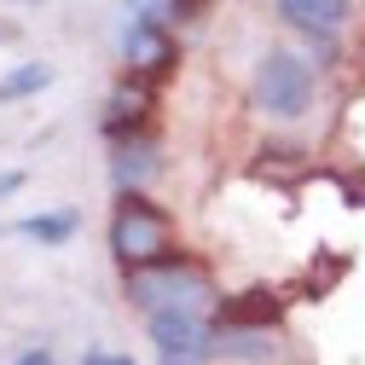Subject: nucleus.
<instances>
[{
  "instance_id": "nucleus-1",
  "label": "nucleus",
  "mask_w": 365,
  "mask_h": 365,
  "mask_svg": "<svg viewBox=\"0 0 365 365\" xmlns=\"http://www.w3.org/2000/svg\"><path fill=\"white\" fill-rule=\"evenodd\" d=\"M168 238H174V220L140 186H128L116 197V209H110V255H116V267L140 272L151 261H168Z\"/></svg>"
},
{
  "instance_id": "nucleus-2",
  "label": "nucleus",
  "mask_w": 365,
  "mask_h": 365,
  "mask_svg": "<svg viewBox=\"0 0 365 365\" xmlns=\"http://www.w3.org/2000/svg\"><path fill=\"white\" fill-rule=\"evenodd\" d=\"M255 105H261V116H272V122H302L307 105H313V70H307V58L272 47V53L255 64Z\"/></svg>"
},
{
  "instance_id": "nucleus-3",
  "label": "nucleus",
  "mask_w": 365,
  "mask_h": 365,
  "mask_svg": "<svg viewBox=\"0 0 365 365\" xmlns=\"http://www.w3.org/2000/svg\"><path fill=\"white\" fill-rule=\"evenodd\" d=\"M151 348H157V365H209L215 336L203 331L197 307H157L151 313Z\"/></svg>"
},
{
  "instance_id": "nucleus-4",
  "label": "nucleus",
  "mask_w": 365,
  "mask_h": 365,
  "mask_svg": "<svg viewBox=\"0 0 365 365\" xmlns=\"http://www.w3.org/2000/svg\"><path fill=\"white\" fill-rule=\"evenodd\" d=\"M128 296L140 302L145 313H157V307H197L203 302V279L192 267H168V261H151V267H140L128 279Z\"/></svg>"
},
{
  "instance_id": "nucleus-5",
  "label": "nucleus",
  "mask_w": 365,
  "mask_h": 365,
  "mask_svg": "<svg viewBox=\"0 0 365 365\" xmlns=\"http://www.w3.org/2000/svg\"><path fill=\"white\" fill-rule=\"evenodd\" d=\"M122 53H128V70L140 76V81H163V76L174 70V58H180L174 41H168V29L151 24V18L128 29V47H122Z\"/></svg>"
},
{
  "instance_id": "nucleus-6",
  "label": "nucleus",
  "mask_w": 365,
  "mask_h": 365,
  "mask_svg": "<svg viewBox=\"0 0 365 365\" xmlns=\"http://www.w3.org/2000/svg\"><path fill=\"white\" fill-rule=\"evenodd\" d=\"M348 12H354L348 0H279V18L302 35H313V41H331L348 24Z\"/></svg>"
},
{
  "instance_id": "nucleus-7",
  "label": "nucleus",
  "mask_w": 365,
  "mask_h": 365,
  "mask_svg": "<svg viewBox=\"0 0 365 365\" xmlns=\"http://www.w3.org/2000/svg\"><path fill=\"white\" fill-rule=\"evenodd\" d=\"M76 209H53V215H29L24 226H18V232L29 238V244H47V250H58V244H70L76 238Z\"/></svg>"
},
{
  "instance_id": "nucleus-8",
  "label": "nucleus",
  "mask_w": 365,
  "mask_h": 365,
  "mask_svg": "<svg viewBox=\"0 0 365 365\" xmlns=\"http://www.w3.org/2000/svg\"><path fill=\"white\" fill-rule=\"evenodd\" d=\"M145 116H151V93H145V87H116V99H110V133L133 140V128H140Z\"/></svg>"
},
{
  "instance_id": "nucleus-9",
  "label": "nucleus",
  "mask_w": 365,
  "mask_h": 365,
  "mask_svg": "<svg viewBox=\"0 0 365 365\" xmlns=\"http://www.w3.org/2000/svg\"><path fill=\"white\" fill-rule=\"evenodd\" d=\"M157 168V157H151V145H140V140H122L116 145V157H110V180L128 192V186H140V180Z\"/></svg>"
},
{
  "instance_id": "nucleus-10",
  "label": "nucleus",
  "mask_w": 365,
  "mask_h": 365,
  "mask_svg": "<svg viewBox=\"0 0 365 365\" xmlns=\"http://www.w3.org/2000/svg\"><path fill=\"white\" fill-rule=\"evenodd\" d=\"M47 81H53V70H47V64H12L6 76H0V105L29 99V93H41Z\"/></svg>"
},
{
  "instance_id": "nucleus-11",
  "label": "nucleus",
  "mask_w": 365,
  "mask_h": 365,
  "mask_svg": "<svg viewBox=\"0 0 365 365\" xmlns=\"http://www.w3.org/2000/svg\"><path fill=\"white\" fill-rule=\"evenodd\" d=\"M261 319L272 325V319H279V302L255 290V296H238V302H226V313H220V325H261Z\"/></svg>"
},
{
  "instance_id": "nucleus-12",
  "label": "nucleus",
  "mask_w": 365,
  "mask_h": 365,
  "mask_svg": "<svg viewBox=\"0 0 365 365\" xmlns=\"http://www.w3.org/2000/svg\"><path fill=\"white\" fill-rule=\"evenodd\" d=\"M168 6H174V18H197V12H203V0H168Z\"/></svg>"
},
{
  "instance_id": "nucleus-13",
  "label": "nucleus",
  "mask_w": 365,
  "mask_h": 365,
  "mask_svg": "<svg viewBox=\"0 0 365 365\" xmlns=\"http://www.w3.org/2000/svg\"><path fill=\"white\" fill-rule=\"evenodd\" d=\"M87 365H133L128 354H87Z\"/></svg>"
},
{
  "instance_id": "nucleus-14",
  "label": "nucleus",
  "mask_w": 365,
  "mask_h": 365,
  "mask_svg": "<svg viewBox=\"0 0 365 365\" xmlns=\"http://www.w3.org/2000/svg\"><path fill=\"white\" fill-rule=\"evenodd\" d=\"M18 365H58V359H53V354H47V348H35V354H24V359H18Z\"/></svg>"
},
{
  "instance_id": "nucleus-15",
  "label": "nucleus",
  "mask_w": 365,
  "mask_h": 365,
  "mask_svg": "<svg viewBox=\"0 0 365 365\" xmlns=\"http://www.w3.org/2000/svg\"><path fill=\"white\" fill-rule=\"evenodd\" d=\"M24 186V174H0V192H18Z\"/></svg>"
}]
</instances>
